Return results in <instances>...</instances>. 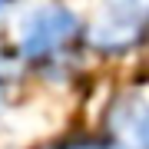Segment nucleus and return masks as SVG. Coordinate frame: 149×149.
Returning <instances> with one entry per match:
<instances>
[{"mask_svg":"<svg viewBox=\"0 0 149 149\" xmlns=\"http://www.w3.org/2000/svg\"><path fill=\"white\" fill-rule=\"evenodd\" d=\"M149 30V0H103L90 27V43L103 53H126Z\"/></svg>","mask_w":149,"mask_h":149,"instance_id":"1","label":"nucleus"},{"mask_svg":"<svg viewBox=\"0 0 149 149\" xmlns=\"http://www.w3.org/2000/svg\"><path fill=\"white\" fill-rule=\"evenodd\" d=\"M80 30V20L76 13L63 3H43L37 10H30L27 17L20 20V53L27 60H47L60 53L70 40L76 37Z\"/></svg>","mask_w":149,"mask_h":149,"instance_id":"2","label":"nucleus"},{"mask_svg":"<svg viewBox=\"0 0 149 149\" xmlns=\"http://www.w3.org/2000/svg\"><path fill=\"white\" fill-rule=\"evenodd\" d=\"M106 149H149V103L136 93L106 109Z\"/></svg>","mask_w":149,"mask_h":149,"instance_id":"3","label":"nucleus"},{"mask_svg":"<svg viewBox=\"0 0 149 149\" xmlns=\"http://www.w3.org/2000/svg\"><path fill=\"white\" fill-rule=\"evenodd\" d=\"M53 149H96L90 143H70V146H53Z\"/></svg>","mask_w":149,"mask_h":149,"instance_id":"4","label":"nucleus"},{"mask_svg":"<svg viewBox=\"0 0 149 149\" xmlns=\"http://www.w3.org/2000/svg\"><path fill=\"white\" fill-rule=\"evenodd\" d=\"M3 3H7V0H0V10H3Z\"/></svg>","mask_w":149,"mask_h":149,"instance_id":"5","label":"nucleus"}]
</instances>
